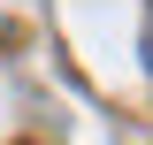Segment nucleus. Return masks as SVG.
<instances>
[{
  "label": "nucleus",
  "mask_w": 153,
  "mask_h": 145,
  "mask_svg": "<svg viewBox=\"0 0 153 145\" xmlns=\"http://www.w3.org/2000/svg\"><path fill=\"white\" fill-rule=\"evenodd\" d=\"M138 61L153 69V0H146V38H138Z\"/></svg>",
  "instance_id": "obj_1"
}]
</instances>
